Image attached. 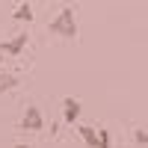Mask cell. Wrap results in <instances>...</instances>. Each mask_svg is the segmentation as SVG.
I'll use <instances>...</instances> for the list:
<instances>
[{
	"mask_svg": "<svg viewBox=\"0 0 148 148\" xmlns=\"http://www.w3.org/2000/svg\"><path fill=\"white\" fill-rule=\"evenodd\" d=\"M47 30H51L53 36H59V39H77V36H80V27H77V15H74V9H71V6L59 9V15L47 24Z\"/></svg>",
	"mask_w": 148,
	"mask_h": 148,
	"instance_id": "obj_1",
	"label": "cell"
},
{
	"mask_svg": "<svg viewBox=\"0 0 148 148\" xmlns=\"http://www.w3.org/2000/svg\"><path fill=\"white\" fill-rule=\"evenodd\" d=\"M21 127L24 130H42L45 127V119H42V110L39 107H27V113H24V119H21Z\"/></svg>",
	"mask_w": 148,
	"mask_h": 148,
	"instance_id": "obj_2",
	"label": "cell"
},
{
	"mask_svg": "<svg viewBox=\"0 0 148 148\" xmlns=\"http://www.w3.org/2000/svg\"><path fill=\"white\" fill-rule=\"evenodd\" d=\"M80 110H83V104L77 98H62V121L65 125H74L80 119Z\"/></svg>",
	"mask_w": 148,
	"mask_h": 148,
	"instance_id": "obj_3",
	"label": "cell"
},
{
	"mask_svg": "<svg viewBox=\"0 0 148 148\" xmlns=\"http://www.w3.org/2000/svg\"><path fill=\"white\" fill-rule=\"evenodd\" d=\"M27 42H30V36L27 33H18L15 39H9V42H3L0 45V53H9V56H18L24 47H27Z\"/></svg>",
	"mask_w": 148,
	"mask_h": 148,
	"instance_id": "obj_4",
	"label": "cell"
},
{
	"mask_svg": "<svg viewBox=\"0 0 148 148\" xmlns=\"http://www.w3.org/2000/svg\"><path fill=\"white\" fill-rule=\"evenodd\" d=\"M77 133L83 136V142L89 145V148H98V130H95V127H89V125H80V127H77Z\"/></svg>",
	"mask_w": 148,
	"mask_h": 148,
	"instance_id": "obj_5",
	"label": "cell"
},
{
	"mask_svg": "<svg viewBox=\"0 0 148 148\" xmlns=\"http://www.w3.org/2000/svg\"><path fill=\"white\" fill-rule=\"evenodd\" d=\"M18 86V77L15 74H9V71H0V95L9 92V89H15Z\"/></svg>",
	"mask_w": 148,
	"mask_h": 148,
	"instance_id": "obj_6",
	"label": "cell"
},
{
	"mask_svg": "<svg viewBox=\"0 0 148 148\" xmlns=\"http://www.w3.org/2000/svg\"><path fill=\"white\" fill-rule=\"evenodd\" d=\"M12 18H15V21H27V24H30V21H33V6H30V3H21V6L15 9V15H12Z\"/></svg>",
	"mask_w": 148,
	"mask_h": 148,
	"instance_id": "obj_7",
	"label": "cell"
},
{
	"mask_svg": "<svg viewBox=\"0 0 148 148\" xmlns=\"http://www.w3.org/2000/svg\"><path fill=\"white\" fill-rule=\"evenodd\" d=\"M98 148H113L110 145V130H98Z\"/></svg>",
	"mask_w": 148,
	"mask_h": 148,
	"instance_id": "obj_8",
	"label": "cell"
},
{
	"mask_svg": "<svg viewBox=\"0 0 148 148\" xmlns=\"http://www.w3.org/2000/svg\"><path fill=\"white\" fill-rule=\"evenodd\" d=\"M133 139H136L139 145H148V130H142V127H139V130H133Z\"/></svg>",
	"mask_w": 148,
	"mask_h": 148,
	"instance_id": "obj_9",
	"label": "cell"
},
{
	"mask_svg": "<svg viewBox=\"0 0 148 148\" xmlns=\"http://www.w3.org/2000/svg\"><path fill=\"white\" fill-rule=\"evenodd\" d=\"M0 71H3V53H0Z\"/></svg>",
	"mask_w": 148,
	"mask_h": 148,
	"instance_id": "obj_10",
	"label": "cell"
},
{
	"mask_svg": "<svg viewBox=\"0 0 148 148\" xmlns=\"http://www.w3.org/2000/svg\"><path fill=\"white\" fill-rule=\"evenodd\" d=\"M15 148H30V145H24V142H21V145H15Z\"/></svg>",
	"mask_w": 148,
	"mask_h": 148,
	"instance_id": "obj_11",
	"label": "cell"
}]
</instances>
